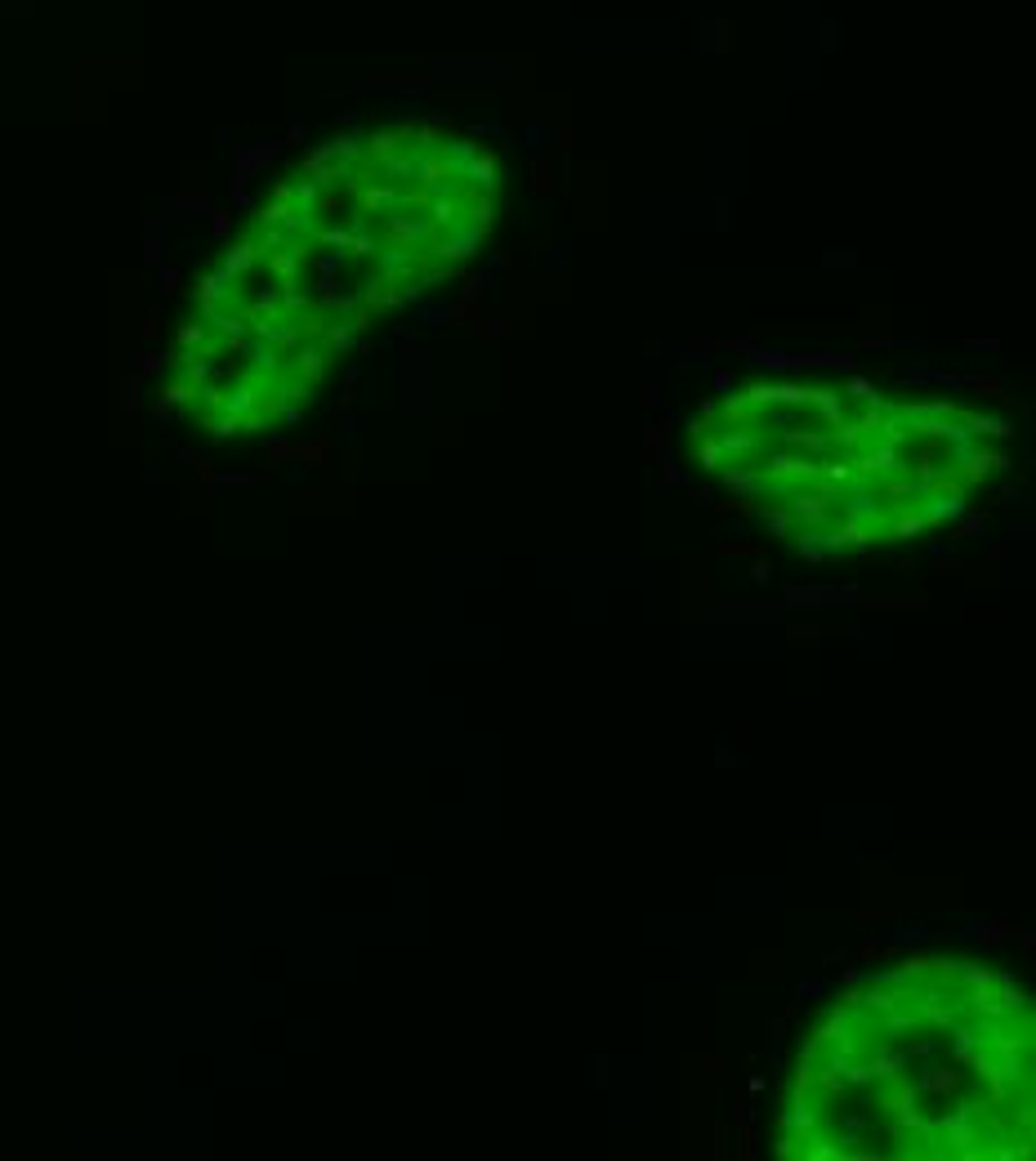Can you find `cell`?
<instances>
[{"mask_svg":"<svg viewBox=\"0 0 1036 1161\" xmlns=\"http://www.w3.org/2000/svg\"><path fill=\"white\" fill-rule=\"evenodd\" d=\"M501 201V152L438 116L313 143L197 277L166 406L219 442L295 424L384 318L483 255Z\"/></svg>","mask_w":1036,"mask_h":1161,"instance_id":"1","label":"cell"},{"mask_svg":"<svg viewBox=\"0 0 1036 1161\" xmlns=\"http://www.w3.org/2000/svg\"><path fill=\"white\" fill-rule=\"evenodd\" d=\"M773 1148L786 1161L1032 1157L1028 987L970 956H912L849 983L786 1063Z\"/></svg>","mask_w":1036,"mask_h":1161,"instance_id":"2","label":"cell"},{"mask_svg":"<svg viewBox=\"0 0 1036 1161\" xmlns=\"http://www.w3.org/2000/svg\"><path fill=\"white\" fill-rule=\"evenodd\" d=\"M1010 451L1006 415L871 380H737L684 424L692 469L804 559L947 527L1010 469Z\"/></svg>","mask_w":1036,"mask_h":1161,"instance_id":"3","label":"cell"}]
</instances>
